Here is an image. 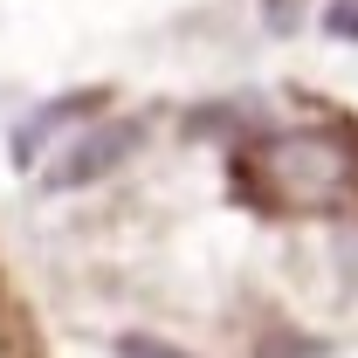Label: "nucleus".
<instances>
[{"instance_id":"f03ea898","label":"nucleus","mask_w":358,"mask_h":358,"mask_svg":"<svg viewBox=\"0 0 358 358\" xmlns=\"http://www.w3.org/2000/svg\"><path fill=\"white\" fill-rule=\"evenodd\" d=\"M138 145V131L131 124H103V131H90V138H76L69 152H62V166L48 173V186H90V179H103L124 152Z\"/></svg>"},{"instance_id":"20e7f679","label":"nucleus","mask_w":358,"mask_h":358,"mask_svg":"<svg viewBox=\"0 0 358 358\" xmlns=\"http://www.w3.org/2000/svg\"><path fill=\"white\" fill-rule=\"evenodd\" d=\"M117 358H186V352L159 345V338H117Z\"/></svg>"},{"instance_id":"39448f33","label":"nucleus","mask_w":358,"mask_h":358,"mask_svg":"<svg viewBox=\"0 0 358 358\" xmlns=\"http://www.w3.org/2000/svg\"><path fill=\"white\" fill-rule=\"evenodd\" d=\"M324 21H331V35H345V42H358V0H338V7H331Z\"/></svg>"},{"instance_id":"7ed1b4c3","label":"nucleus","mask_w":358,"mask_h":358,"mask_svg":"<svg viewBox=\"0 0 358 358\" xmlns=\"http://www.w3.org/2000/svg\"><path fill=\"white\" fill-rule=\"evenodd\" d=\"M90 96H76V103H48L42 117H28V124H21V131H14V159H35V152H42V138L55 131V124H62V117H76V110H83Z\"/></svg>"},{"instance_id":"f257e3e1","label":"nucleus","mask_w":358,"mask_h":358,"mask_svg":"<svg viewBox=\"0 0 358 358\" xmlns=\"http://www.w3.org/2000/svg\"><path fill=\"white\" fill-rule=\"evenodd\" d=\"M248 179L268 207H338L352 186V159L338 138H275Z\"/></svg>"}]
</instances>
